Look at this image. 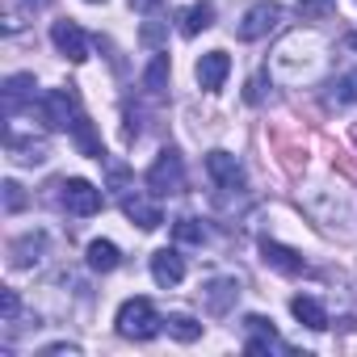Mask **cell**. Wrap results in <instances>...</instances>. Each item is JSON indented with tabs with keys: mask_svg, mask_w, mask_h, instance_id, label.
Here are the masks:
<instances>
[{
	"mask_svg": "<svg viewBox=\"0 0 357 357\" xmlns=\"http://www.w3.org/2000/svg\"><path fill=\"white\" fill-rule=\"evenodd\" d=\"M332 63V47L315 30H294L273 47V76L282 84H315Z\"/></svg>",
	"mask_w": 357,
	"mask_h": 357,
	"instance_id": "1",
	"label": "cell"
},
{
	"mask_svg": "<svg viewBox=\"0 0 357 357\" xmlns=\"http://www.w3.org/2000/svg\"><path fill=\"white\" fill-rule=\"evenodd\" d=\"M114 324H118V336H126V340H151L164 332V315L151 307V298H126L118 307Z\"/></svg>",
	"mask_w": 357,
	"mask_h": 357,
	"instance_id": "2",
	"label": "cell"
},
{
	"mask_svg": "<svg viewBox=\"0 0 357 357\" xmlns=\"http://www.w3.org/2000/svg\"><path fill=\"white\" fill-rule=\"evenodd\" d=\"M147 190L155 198H168V194H181L185 190V160L176 147H164L155 155V164L147 168Z\"/></svg>",
	"mask_w": 357,
	"mask_h": 357,
	"instance_id": "3",
	"label": "cell"
},
{
	"mask_svg": "<svg viewBox=\"0 0 357 357\" xmlns=\"http://www.w3.org/2000/svg\"><path fill=\"white\" fill-rule=\"evenodd\" d=\"M38 114H43V122H47L51 130H72L84 109H80V101H76L72 89H51V93L38 97Z\"/></svg>",
	"mask_w": 357,
	"mask_h": 357,
	"instance_id": "4",
	"label": "cell"
},
{
	"mask_svg": "<svg viewBox=\"0 0 357 357\" xmlns=\"http://www.w3.org/2000/svg\"><path fill=\"white\" fill-rule=\"evenodd\" d=\"M55 190H59L55 198H59V206H63L68 215L89 219V215H97V211H101V190H97L93 181H84V176H63Z\"/></svg>",
	"mask_w": 357,
	"mask_h": 357,
	"instance_id": "5",
	"label": "cell"
},
{
	"mask_svg": "<svg viewBox=\"0 0 357 357\" xmlns=\"http://www.w3.org/2000/svg\"><path fill=\"white\" fill-rule=\"evenodd\" d=\"M282 17H286V9L278 5V0H261V5H252L248 13H244V22H240V38L244 43H257V38H265V34H273L278 26H282Z\"/></svg>",
	"mask_w": 357,
	"mask_h": 357,
	"instance_id": "6",
	"label": "cell"
},
{
	"mask_svg": "<svg viewBox=\"0 0 357 357\" xmlns=\"http://www.w3.org/2000/svg\"><path fill=\"white\" fill-rule=\"evenodd\" d=\"M206 172H211V181H215L223 194H244V164H240L231 151L215 147V151L206 155Z\"/></svg>",
	"mask_w": 357,
	"mask_h": 357,
	"instance_id": "7",
	"label": "cell"
},
{
	"mask_svg": "<svg viewBox=\"0 0 357 357\" xmlns=\"http://www.w3.org/2000/svg\"><path fill=\"white\" fill-rule=\"evenodd\" d=\"M5 151H9V160H17V164H43V160H47V139L22 135L17 122L9 118V126H5Z\"/></svg>",
	"mask_w": 357,
	"mask_h": 357,
	"instance_id": "8",
	"label": "cell"
},
{
	"mask_svg": "<svg viewBox=\"0 0 357 357\" xmlns=\"http://www.w3.org/2000/svg\"><path fill=\"white\" fill-rule=\"evenodd\" d=\"M273 349H286L282 336H278V328H273V319L248 315L244 319V353H273Z\"/></svg>",
	"mask_w": 357,
	"mask_h": 357,
	"instance_id": "9",
	"label": "cell"
},
{
	"mask_svg": "<svg viewBox=\"0 0 357 357\" xmlns=\"http://www.w3.org/2000/svg\"><path fill=\"white\" fill-rule=\"evenodd\" d=\"M51 43H55L59 55L72 59V63H84V59H89V38H84V30H80L76 22H55V26H51Z\"/></svg>",
	"mask_w": 357,
	"mask_h": 357,
	"instance_id": "10",
	"label": "cell"
},
{
	"mask_svg": "<svg viewBox=\"0 0 357 357\" xmlns=\"http://www.w3.org/2000/svg\"><path fill=\"white\" fill-rule=\"evenodd\" d=\"M227 72H231V55H227V51H206V55L198 59V68H194L202 93H219L223 80H227Z\"/></svg>",
	"mask_w": 357,
	"mask_h": 357,
	"instance_id": "11",
	"label": "cell"
},
{
	"mask_svg": "<svg viewBox=\"0 0 357 357\" xmlns=\"http://www.w3.org/2000/svg\"><path fill=\"white\" fill-rule=\"evenodd\" d=\"M151 278H155V286H164V290L181 286V278H185V257L176 252V248L151 252Z\"/></svg>",
	"mask_w": 357,
	"mask_h": 357,
	"instance_id": "12",
	"label": "cell"
},
{
	"mask_svg": "<svg viewBox=\"0 0 357 357\" xmlns=\"http://www.w3.org/2000/svg\"><path fill=\"white\" fill-rule=\"evenodd\" d=\"M261 261H265L269 269L286 273V278H298V273H307V261H303L294 248L278 244V240H261Z\"/></svg>",
	"mask_w": 357,
	"mask_h": 357,
	"instance_id": "13",
	"label": "cell"
},
{
	"mask_svg": "<svg viewBox=\"0 0 357 357\" xmlns=\"http://www.w3.org/2000/svg\"><path fill=\"white\" fill-rule=\"evenodd\" d=\"M236 298H240V282H236V278H211V282L202 286V303H206L211 315H227Z\"/></svg>",
	"mask_w": 357,
	"mask_h": 357,
	"instance_id": "14",
	"label": "cell"
},
{
	"mask_svg": "<svg viewBox=\"0 0 357 357\" xmlns=\"http://www.w3.org/2000/svg\"><path fill=\"white\" fill-rule=\"evenodd\" d=\"M122 215H126L130 223H139L143 231H155V227L164 223V211H160L151 198H143V194H126V198H122Z\"/></svg>",
	"mask_w": 357,
	"mask_h": 357,
	"instance_id": "15",
	"label": "cell"
},
{
	"mask_svg": "<svg viewBox=\"0 0 357 357\" xmlns=\"http://www.w3.org/2000/svg\"><path fill=\"white\" fill-rule=\"evenodd\" d=\"M211 26H215V5L211 0H198V5H185L181 13H176V30H181L185 38H198Z\"/></svg>",
	"mask_w": 357,
	"mask_h": 357,
	"instance_id": "16",
	"label": "cell"
},
{
	"mask_svg": "<svg viewBox=\"0 0 357 357\" xmlns=\"http://www.w3.org/2000/svg\"><path fill=\"white\" fill-rule=\"evenodd\" d=\"M34 89H38V84H34V76H30V72L9 76V80H5V93H0V97H5V114H9V118H17L26 101L34 105Z\"/></svg>",
	"mask_w": 357,
	"mask_h": 357,
	"instance_id": "17",
	"label": "cell"
},
{
	"mask_svg": "<svg viewBox=\"0 0 357 357\" xmlns=\"http://www.w3.org/2000/svg\"><path fill=\"white\" fill-rule=\"evenodd\" d=\"M43 252H47V236H43V231H30V236H22V240H13V244H9L13 269H30V265H38V261H43Z\"/></svg>",
	"mask_w": 357,
	"mask_h": 357,
	"instance_id": "18",
	"label": "cell"
},
{
	"mask_svg": "<svg viewBox=\"0 0 357 357\" xmlns=\"http://www.w3.org/2000/svg\"><path fill=\"white\" fill-rule=\"evenodd\" d=\"M290 311H294V319H298L303 328H311V332H324V328H328V311H324V303L311 298V294H294V298H290Z\"/></svg>",
	"mask_w": 357,
	"mask_h": 357,
	"instance_id": "19",
	"label": "cell"
},
{
	"mask_svg": "<svg viewBox=\"0 0 357 357\" xmlns=\"http://www.w3.org/2000/svg\"><path fill=\"white\" fill-rule=\"evenodd\" d=\"M118 265H122V252H118L114 240H93L89 244V269L93 273H114Z\"/></svg>",
	"mask_w": 357,
	"mask_h": 357,
	"instance_id": "20",
	"label": "cell"
},
{
	"mask_svg": "<svg viewBox=\"0 0 357 357\" xmlns=\"http://www.w3.org/2000/svg\"><path fill=\"white\" fill-rule=\"evenodd\" d=\"M164 328H168V336H172V340H181V344H194V340L202 336V324H198L194 315H185V311L168 315V319H164Z\"/></svg>",
	"mask_w": 357,
	"mask_h": 357,
	"instance_id": "21",
	"label": "cell"
},
{
	"mask_svg": "<svg viewBox=\"0 0 357 357\" xmlns=\"http://www.w3.org/2000/svg\"><path fill=\"white\" fill-rule=\"evenodd\" d=\"M143 89H147L151 97H164V89H168V55H164V51L151 55V63H147V72H143Z\"/></svg>",
	"mask_w": 357,
	"mask_h": 357,
	"instance_id": "22",
	"label": "cell"
},
{
	"mask_svg": "<svg viewBox=\"0 0 357 357\" xmlns=\"http://www.w3.org/2000/svg\"><path fill=\"white\" fill-rule=\"evenodd\" d=\"M72 139H76V147H80L89 160H105V147H101V139L93 135V122H89L84 114H80V122L72 126Z\"/></svg>",
	"mask_w": 357,
	"mask_h": 357,
	"instance_id": "23",
	"label": "cell"
},
{
	"mask_svg": "<svg viewBox=\"0 0 357 357\" xmlns=\"http://www.w3.org/2000/svg\"><path fill=\"white\" fill-rule=\"evenodd\" d=\"M328 105H336V109H344V105H357V68L332 80V93H328Z\"/></svg>",
	"mask_w": 357,
	"mask_h": 357,
	"instance_id": "24",
	"label": "cell"
},
{
	"mask_svg": "<svg viewBox=\"0 0 357 357\" xmlns=\"http://www.w3.org/2000/svg\"><path fill=\"white\" fill-rule=\"evenodd\" d=\"M172 236H176V244H202V240H206V227H202L198 219L185 215V219L172 223Z\"/></svg>",
	"mask_w": 357,
	"mask_h": 357,
	"instance_id": "25",
	"label": "cell"
},
{
	"mask_svg": "<svg viewBox=\"0 0 357 357\" xmlns=\"http://www.w3.org/2000/svg\"><path fill=\"white\" fill-rule=\"evenodd\" d=\"M294 13L303 22H324V17H332V0H298Z\"/></svg>",
	"mask_w": 357,
	"mask_h": 357,
	"instance_id": "26",
	"label": "cell"
},
{
	"mask_svg": "<svg viewBox=\"0 0 357 357\" xmlns=\"http://www.w3.org/2000/svg\"><path fill=\"white\" fill-rule=\"evenodd\" d=\"M17 311H22V298H17V290H5V294H0V324L22 328V324H17Z\"/></svg>",
	"mask_w": 357,
	"mask_h": 357,
	"instance_id": "27",
	"label": "cell"
},
{
	"mask_svg": "<svg viewBox=\"0 0 357 357\" xmlns=\"http://www.w3.org/2000/svg\"><path fill=\"white\" fill-rule=\"evenodd\" d=\"M164 34H168V22H164V17H160V13H151V17H147V26H143V34H139V38H143V43H147V47H160V43H164Z\"/></svg>",
	"mask_w": 357,
	"mask_h": 357,
	"instance_id": "28",
	"label": "cell"
},
{
	"mask_svg": "<svg viewBox=\"0 0 357 357\" xmlns=\"http://www.w3.org/2000/svg\"><path fill=\"white\" fill-rule=\"evenodd\" d=\"M0 190H5V211H9V215L26 206V194H22V185H17V181H5Z\"/></svg>",
	"mask_w": 357,
	"mask_h": 357,
	"instance_id": "29",
	"label": "cell"
},
{
	"mask_svg": "<svg viewBox=\"0 0 357 357\" xmlns=\"http://www.w3.org/2000/svg\"><path fill=\"white\" fill-rule=\"evenodd\" d=\"M265 76H269V72H257V76L248 80V93H244L248 105H261V101H265Z\"/></svg>",
	"mask_w": 357,
	"mask_h": 357,
	"instance_id": "30",
	"label": "cell"
},
{
	"mask_svg": "<svg viewBox=\"0 0 357 357\" xmlns=\"http://www.w3.org/2000/svg\"><path fill=\"white\" fill-rule=\"evenodd\" d=\"M59 353L76 357V353H80V344H68V340H59V344H47V349H43V357H59Z\"/></svg>",
	"mask_w": 357,
	"mask_h": 357,
	"instance_id": "31",
	"label": "cell"
},
{
	"mask_svg": "<svg viewBox=\"0 0 357 357\" xmlns=\"http://www.w3.org/2000/svg\"><path fill=\"white\" fill-rule=\"evenodd\" d=\"M168 5V0H130V9H139V13H160Z\"/></svg>",
	"mask_w": 357,
	"mask_h": 357,
	"instance_id": "32",
	"label": "cell"
},
{
	"mask_svg": "<svg viewBox=\"0 0 357 357\" xmlns=\"http://www.w3.org/2000/svg\"><path fill=\"white\" fill-rule=\"evenodd\" d=\"M122 185H126V168L114 164V168H109V190H122Z\"/></svg>",
	"mask_w": 357,
	"mask_h": 357,
	"instance_id": "33",
	"label": "cell"
},
{
	"mask_svg": "<svg viewBox=\"0 0 357 357\" xmlns=\"http://www.w3.org/2000/svg\"><path fill=\"white\" fill-rule=\"evenodd\" d=\"M51 0H22V9H47Z\"/></svg>",
	"mask_w": 357,
	"mask_h": 357,
	"instance_id": "34",
	"label": "cell"
},
{
	"mask_svg": "<svg viewBox=\"0 0 357 357\" xmlns=\"http://www.w3.org/2000/svg\"><path fill=\"white\" fill-rule=\"evenodd\" d=\"M89 5H105V0H89Z\"/></svg>",
	"mask_w": 357,
	"mask_h": 357,
	"instance_id": "35",
	"label": "cell"
}]
</instances>
